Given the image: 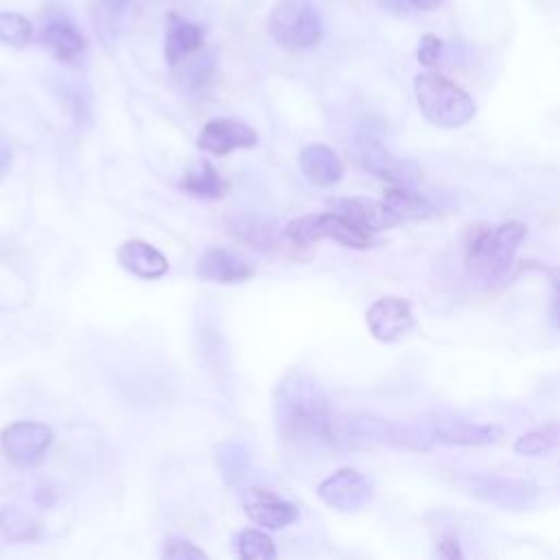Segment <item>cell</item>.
<instances>
[{
	"instance_id": "cell-1",
	"label": "cell",
	"mask_w": 560,
	"mask_h": 560,
	"mask_svg": "<svg viewBox=\"0 0 560 560\" xmlns=\"http://www.w3.org/2000/svg\"><path fill=\"white\" fill-rule=\"evenodd\" d=\"M273 418L280 435L300 446L335 442L332 407L319 383L300 370L289 372L273 392Z\"/></svg>"
},
{
	"instance_id": "cell-2",
	"label": "cell",
	"mask_w": 560,
	"mask_h": 560,
	"mask_svg": "<svg viewBox=\"0 0 560 560\" xmlns=\"http://www.w3.org/2000/svg\"><path fill=\"white\" fill-rule=\"evenodd\" d=\"M525 236L527 228L521 221H505L492 230H475L466 243V265L470 273L488 284L503 282Z\"/></svg>"
},
{
	"instance_id": "cell-3",
	"label": "cell",
	"mask_w": 560,
	"mask_h": 560,
	"mask_svg": "<svg viewBox=\"0 0 560 560\" xmlns=\"http://www.w3.org/2000/svg\"><path fill=\"white\" fill-rule=\"evenodd\" d=\"M413 92L422 116L442 129H457L475 118L472 96L448 77L427 70L413 79Z\"/></svg>"
},
{
	"instance_id": "cell-4",
	"label": "cell",
	"mask_w": 560,
	"mask_h": 560,
	"mask_svg": "<svg viewBox=\"0 0 560 560\" xmlns=\"http://www.w3.org/2000/svg\"><path fill=\"white\" fill-rule=\"evenodd\" d=\"M271 39L284 50H306L319 44L324 22L311 0H278L267 18Z\"/></svg>"
},
{
	"instance_id": "cell-5",
	"label": "cell",
	"mask_w": 560,
	"mask_h": 560,
	"mask_svg": "<svg viewBox=\"0 0 560 560\" xmlns=\"http://www.w3.org/2000/svg\"><path fill=\"white\" fill-rule=\"evenodd\" d=\"M282 234L295 245H313L317 241L330 238L343 247L368 249L374 245V234L354 225L341 212H322V214H304L289 221Z\"/></svg>"
},
{
	"instance_id": "cell-6",
	"label": "cell",
	"mask_w": 560,
	"mask_h": 560,
	"mask_svg": "<svg viewBox=\"0 0 560 560\" xmlns=\"http://www.w3.org/2000/svg\"><path fill=\"white\" fill-rule=\"evenodd\" d=\"M357 160L365 171L372 175L389 182L392 186H413L422 177V168L418 162L409 158H396L383 144L381 136L370 127L363 125L357 131Z\"/></svg>"
},
{
	"instance_id": "cell-7",
	"label": "cell",
	"mask_w": 560,
	"mask_h": 560,
	"mask_svg": "<svg viewBox=\"0 0 560 560\" xmlns=\"http://www.w3.org/2000/svg\"><path fill=\"white\" fill-rule=\"evenodd\" d=\"M346 438L357 444H381L402 451H431V440L416 429L376 416H350L343 424Z\"/></svg>"
},
{
	"instance_id": "cell-8",
	"label": "cell",
	"mask_w": 560,
	"mask_h": 560,
	"mask_svg": "<svg viewBox=\"0 0 560 560\" xmlns=\"http://www.w3.org/2000/svg\"><path fill=\"white\" fill-rule=\"evenodd\" d=\"M50 442H52V429L44 422H33V420L13 422L4 427L0 435L4 455L20 466L37 464L48 451Z\"/></svg>"
},
{
	"instance_id": "cell-9",
	"label": "cell",
	"mask_w": 560,
	"mask_h": 560,
	"mask_svg": "<svg viewBox=\"0 0 560 560\" xmlns=\"http://www.w3.org/2000/svg\"><path fill=\"white\" fill-rule=\"evenodd\" d=\"M365 324L376 341L392 343L409 335L416 319L409 300L400 295H383L370 304L365 313Z\"/></svg>"
},
{
	"instance_id": "cell-10",
	"label": "cell",
	"mask_w": 560,
	"mask_h": 560,
	"mask_svg": "<svg viewBox=\"0 0 560 560\" xmlns=\"http://www.w3.org/2000/svg\"><path fill=\"white\" fill-rule=\"evenodd\" d=\"M317 494L339 512H357L370 503L372 483L354 468H339L317 486Z\"/></svg>"
},
{
	"instance_id": "cell-11",
	"label": "cell",
	"mask_w": 560,
	"mask_h": 560,
	"mask_svg": "<svg viewBox=\"0 0 560 560\" xmlns=\"http://www.w3.org/2000/svg\"><path fill=\"white\" fill-rule=\"evenodd\" d=\"M243 510L249 516L254 525H260L265 529H282L298 521V505L291 501L280 499L276 492L267 488H247L241 494Z\"/></svg>"
},
{
	"instance_id": "cell-12",
	"label": "cell",
	"mask_w": 560,
	"mask_h": 560,
	"mask_svg": "<svg viewBox=\"0 0 560 560\" xmlns=\"http://www.w3.org/2000/svg\"><path fill=\"white\" fill-rule=\"evenodd\" d=\"M199 149L212 155H228L236 149H252L258 144V133L247 122L236 118H212L203 125L197 138Z\"/></svg>"
},
{
	"instance_id": "cell-13",
	"label": "cell",
	"mask_w": 560,
	"mask_h": 560,
	"mask_svg": "<svg viewBox=\"0 0 560 560\" xmlns=\"http://www.w3.org/2000/svg\"><path fill=\"white\" fill-rule=\"evenodd\" d=\"M431 438L448 446H490L503 438V429L464 418H438L431 422Z\"/></svg>"
},
{
	"instance_id": "cell-14",
	"label": "cell",
	"mask_w": 560,
	"mask_h": 560,
	"mask_svg": "<svg viewBox=\"0 0 560 560\" xmlns=\"http://www.w3.org/2000/svg\"><path fill=\"white\" fill-rule=\"evenodd\" d=\"M197 276L210 282L234 284L249 280L254 276V267L243 256L225 247H210L197 262Z\"/></svg>"
},
{
	"instance_id": "cell-15",
	"label": "cell",
	"mask_w": 560,
	"mask_h": 560,
	"mask_svg": "<svg viewBox=\"0 0 560 560\" xmlns=\"http://www.w3.org/2000/svg\"><path fill=\"white\" fill-rule=\"evenodd\" d=\"M475 497L501 505V508H527L534 497H536V488L518 481V479H505V477H475L472 479V490Z\"/></svg>"
},
{
	"instance_id": "cell-16",
	"label": "cell",
	"mask_w": 560,
	"mask_h": 560,
	"mask_svg": "<svg viewBox=\"0 0 560 560\" xmlns=\"http://www.w3.org/2000/svg\"><path fill=\"white\" fill-rule=\"evenodd\" d=\"M203 48V28L177 13H168L164 35V59L171 68H177L188 57Z\"/></svg>"
},
{
	"instance_id": "cell-17",
	"label": "cell",
	"mask_w": 560,
	"mask_h": 560,
	"mask_svg": "<svg viewBox=\"0 0 560 560\" xmlns=\"http://www.w3.org/2000/svg\"><path fill=\"white\" fill-rule=\"evenodd\" d=\"M118 262L131 276L142 280H158L168 271L166 256L142 238H129L118 247Z\"/></svg>"
},
{
	"instance_id": "cell-18",
	"label": "cell",
	"mask_w": 560,
	"mask_h": 560,
	"mask_svg": "<svg viewBox=\"0 0 560 560\" xmlns=\"http://www.w3.org/2000/svg\"><path fill=\"white\" fill-rule=\"evenodd\" d=\"M335 208H337V212H341L354 225L363 228L370 234L400 225V219L385 206L383 199L376 201L370 197H352V199L337 201Z\"/></svg>"
},
{
	"instance_id": "cell-19",
	"label": "cell",
	"mask_w": 560,
	"mask_h": 560,
	"mask_svg": "<svg viewBox=\"0 0 560 560\" xmlns=\"http://www.w3.org/2000/svg\"><path fill=\"white\" fill-rule=\"evenodd\" d=\"M298 166L302 175L315 186H332L341 179L343 173L339 155L322 142L306 144L298 155Z\"/></svg>"
},
{
	"instance_id": "cell-20",
	"label": "cell",
	"mask_w": 560,
	"mask_h": 560,
	"mask_svg": "<svg viewBox=\"0 0 560 560\" xmlns=\"http://www.w3.org/2000/svg\"><path fill=\"white\" fill-rule=\"evenodd\" d=\"M42 44L66 63H74L85 52V37L83 33L66 18L50 20L42 31Z\"/></svg>"
},
{
	"instance_id": "cell-21",
	"label": "cell",
	"mask_w": 560,
	"mask_h": 560,
	"mask_svg": "<svg viewBox=\"0 0 560 560\" xmlns=\"http://www.w3.org/2000/svg\"><path fill=\"white\" fill-rule=\"evenodd\" d=\"M385 206L400 219V223L405 221H424L431 219L435 214L433 203L422 197L420 192H413L411 186H392L385 190L383 195Z\"/></svg>"
},
{
	"instance_id": "cell-22",
	"label": "cell",
	"mask_w": 560,
	"mask_h": 560,
	"mask_svg": "<svg viewBox=\"0 0 560 560\" xmlns=\"http://www.w3.org/2000/svg\"><path fill=\"white\" fill-rule=\"evenodd\" d=\"M230 232L256 249H271L278 243L276 223L260 214H241L230 221Z\"/></svg>"
},
{
	"instance_id": "cell-23",
	"label": "cell",
	"mask_w": 560,
	"mask_h": 560,
	"mask_svg": "<svg viewBox=\"0 0 560 560\" xmlns=\"http://www.w3.org/2000/svg\"><path fill=\"white\" fill-rule=\"evenodd\" d=\"M179 188L199 199H221L228 190V184L210 162L201 160L190 171H186Z\"/></svg>"
},
{
	"instance_id": "cell-24",
	"label": "cell",
	"mask_w": 560,
	"mask_h": 560,
	"mask_svg": "<svg viewBox=\"0 0 560 560\" xmlns=\"http://www.w3.org/2000/svg\"><path fill=\"white\" fill-rule=\"evenodd\" d=\"M217 464H219V470H221V477L225 479V483H230V486L241 483L249 470L247 444L238 438L221 442L217 446Z\"/></svg>"
},
{
	"instance_id": "cell-25",
	"label": "cell",
	"mask_w": 560,
	"mask_h": 560,
	"mask_svg": "<svg viewBox=\"0 0 560 560\" xmlns=\"http://www.w3.org/2000/svg\"><path fill=\"white\" fill-rule=\"evenodd\" d=\"M0 534L9 542H24L39 536V523L15 505H7L0 510Z\"/></svg>"
},
{
	"instance_id": "cell-26",
	"label": "cell",
	"mask_w": 560,
	"mask_h": 560,
	"mask_svg": "<svg viewBox=\"0 0 560 560\" xmlns=\"http://www.w3.org/2000/svg\"><path fill=\"white\" fill-rule=\"evenodd\" d=\"M558 442H560V424L549 422L545 427H538V429H532V431L523 433L514 442V453L527 455V457H538L542 453H549Z\"/></svg>"
},
{
	"instance_id": "cell-27",
	"label": "cell",
	"mask_w": 560,
	"mask_h": 560,
	"mask_svg": "<svg viewBox=\"0 0 560 560\" xmlns=\"http://www.w3.org/2000/svg\"><path fill=\"white\" fill-rule=\"evenodd\" d=\"M236 551L243 560H271L276 558L273 540L260 529H243L236 540Z\"/></svg>"
},
{
	"instance_id": "cell-28",
	"label": "cell",
	"mask_w": 560,
	"mask_h": 560,
	"mask_svg": "<svg viewBox=\"0 0 560 560\" xmlns=\"http://www.w3.org/2000/svg\"><path fill=\"white\" fill-rule=\"evenodd\" d=\"M31 37H33V24L28 18L13 11H0V42L20 48V46H26Z\"/></svg>"
},
{
	"instance_id": "cell-29",
	"label": "cell",
	"mask_w": 560,
	"mask_h": 560,
	"mask_svg": "<svg viewBox=\"0 0 560 560\" xmlns=\"http://www.w3.org/2000/svg\"><path fill=\"white\" fill-rule=\"evenodd\" d=\"M162 556L164 558H173V560H195V558H208V553L197 547L195 542H190L188 538H168L164 542V549H162Z\"/></svg>"
},
{
	"instance_id": "cell-30",
	"label": "cell",
	"mask_w": 560,
	"mask_h": 560,
	"mask_svg": "<svg viewBox=\"0 0 560 560\" xmlns=\"http://www.w3.org/2000/svg\"><path fill=\"white\" fill-rule=\"evenodd\" d=\"M416 55L424 68H435L444 55V42L435 33H424L420 37Z\"/></svg>"
},
{
	"instance_id": "cell-31",
	"label": "cell",
	"mask_w": 560,
	"mask_h": 560,
	"mask_svg": "<svg viewBox=\"0 0 560 560\" xmlns=\"http://www.w3.org/2000/svg\"><path fill=\"white\" fill-rule=\"evenodd\" d=\"M438 556L453 560V558H462L464 553H462V549H459V545H457V538L446 536V538H442L440 545H438Z\"/></svg>"
},
{
	"instance_id": "cell-32",
	"label": "cell",
	"mask_w": 560,
	"mask_h": 560,
	"mask_svg": "<svg viewBox=\"0 0 560 560\" xmlns=\"http://www.w3.org/2000/svg\"><path fill=\"white\" fill-rule=\"evenodd\" d=\"M549 280H551V287H553V293H556V300H553V317H556V324L560 326V267H558V269H551Z\"/></svg>"
},
{
	"instance_id": "cell-33",
	"label": "cell",
	"mask_w": 560,
	"mask_h": 560,
	"mask_svg": "<svg viewBox=\"0 0 560 560\" xmlns=\"http://www.w3.org/2000/svg\"><path fill=\"white\" fill-rule=\"evenodd\" d=\"M33 501L39 505V508H52L55 503V492L50 488H37L35 494H33Z\"/></svg>"
},
{
	"instance_id": "cell-34",
	"label": "cell",
	"mask_w": 560,
	"mask_h": 560,
	"mask_svg": "<svg viewBox=\"0 0 560 560\" xmlns=\"http://www.w3.org/2000/svg\"><path fill=\"white\" fill-rule=\"evenodd\" d=\"M129 2H131V0H101V4H103L107 11H112V13L125 11V9L129 7Z\"/></svg>"
},
{
	"instance_id": "cell-35",
	"label": "cell",
	"mask_w": 560,
	"mask_h": 560,
	"mask_svg": "<svg viewBox=\"0 0 560 560\" xmlns=\"http://www.w3.org/2000/svg\"><path fill=\"white\" fill-rule=\"evenodd\" d=\"M416 9H422V11H429V9H433L435 4H440V0H409Z\"/></svg>"
}]
</instances>
